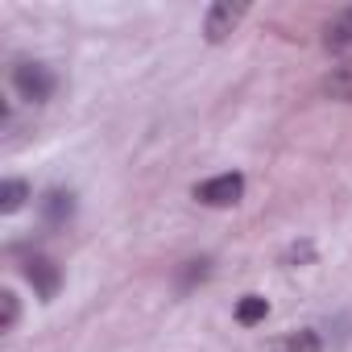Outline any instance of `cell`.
<instances>
[{"label": "cell", "mask_w": 352, "mask_h": 352, "mask_svg": "<svg viewBox=\"0 0 352 352\" xmlns=\"http://www.w3.org/2000/svg\"><path fill=\"white\" fill-rule=\"evenodd\" d=\"M208 274H212V261H208V257H195V261H187V265L179 270V290H191V286H199Z\"/></svg>", "instance_id": "obj_11"}, {"label": "cell", "mask_w": 352, "mask_h": 352, "mask_svg": "<svg viewBox=\"0 0 352 352\" xmlns=\"http://www.w3.org/2000/svg\"><path fill=\"white\" fill-rule=\"evenodd\" d=\"M323 46H327V50H348V46H352V5L327 17V25H323Z\"/></svg>", "instance_id": "obj_6"}, {"label": "cell", "mask_w": 352, "mask_h": 352, "mask_svg": "<svg viewBox=\"0 0 352 352\" xmlns=\"http://www.w3.org/2000/svg\"><path fill=\"white\" fill-rule=\"evenodd\" d=\"M25 282L34 286V294L42 298V302H50L58 290H63V270H58V261L54 257H46V253H34V257H25Z\"/></svg>", "instance_id": "obj_3"}, {"label": "cell", "mask_w": 352, "mask_h": 352, "mask_svg": "<svg viewBox=\"0 0 352 352\" xmlns=\"http://www.w3.org/2000/svg\"><path fill=\"white\" fill-rule=\"evenodd\" d=\"M270 352H323V340H319V331H311V327H298V331H290V336H282Z\"/></svg>", "instance_id": "obj_8"}, {"label": "cell", "mask_w": 352, "mask_h": 352, "mask_svg": "<svg viewBox=\"0 0 352 352\" xmlns=\"http://www.w3.org/2000/svg\"><path fill=\"white\" fill-rule=\"evenodd\" d=\"M30 195H34V191H30V183H25V179H5V183H0V212H5V216L21 212Z\"/></svg>", "instance_id": "obj_9"}, {"label": "cell", "mask_w": 352, "mask_h": 352, "mask_svg": "<svg viewBox=\"0 0 352 352\" xmlns=\"http://www.w3.org/2000/svg\"><path fill=\"white\" fill-rule=\"evenodd\" d=\"M323 91H327L331 100H340V104H352V58L327 71V79H323Z\"/></svg>", "instance_id": "obj_7"}, {"label": "cell", "mask_w": 352, "mask_h": 352, "mask_svg": "<svg viewBox=\"0 0 352 352\" xmlns=\"http://www.w3.org/2000/svg\"><path fill=\"white\" fill-rule=\"evenodd\" d=\"M265 315H270V302H265L261 294H245V298L236 302V323H245V327L261 323Z\"/></svg>", "instance_id": "obj_10"}, {"label": "cell", "mask_w": 352, "mask_h": 352, "mask_svg": "<svg viewBox=\"0 0 352 352\" xmlns=\"http://www.w3.org/2000/svg\"><path fill=\"white\" fill-rule=\"evenodd\" d=\"M38 208H42V220H46L50 228H63V224L75 216V195L63 191V187H50V191L38 199Z\"/></svg>", "instance_id": "obj_5"}, {"label": "cell", "mask_w": 352, "mask_h": 352, "mask_svg": "<svg viewBox=\"0 0 352 352\" xmlns=\"http://www.w3.org/2000/svg\"><path fill=\"white\" fill-rule=\"evenodd\" d=\"M58 87V75L46 67V63H34V58H21L13 67V91L25 100V104H46Z\"/></svg>", "instance_id": "obj_1"}, {"label": "cell", "mask_w": 352, "mask_h": 352, "mask_svg": "<svg viewBox=\"0 0 352 352\" xmlns=\"http://www.w3.org/2000/svg\"><path fill=\"white\" fill-rule=\"evenodd\" d=\"M241 195H245V179H241L236 170L232 174H216V179H208V183L195 187V199L204 208H236Z\"/></svg>", "instance_id": "obj_2"}, {"label": "cell", "mask_w": 352, "mask_h": 352, "mask_svg": "<svg viewBox=\"0 0 352 352\" xmlns=\"http://www.w3.org/2000/svg\"><path fill=\"white\" fill-rule=\"evenodd\" d=\"M0 307H5V319H0V331H13V327H17V319H21L17 294H13V290H5V294H0Z\"/></svg>", "instance_id": "obj_12"}, {"label": "cell", "mask_w": 352, "mask_h": 352, "mask_svg": "<svg viewBox=\"0 0 352 352\" xmlns=\"http://www.w3.org/2000/svg\"><path fill=\"white\" fill-rule=\"evenodd\" d=\"M241 21H245V5L220 0V5H212V9H208V17H204V38H208V42H224Z\"/></svg>", "instance_id": "obj_4"}, {"label": "cell", "mask_w": 352, "mask_h": 352, "mask_svg": "<svg viewBox=\"0 0 352 352\" xmlns=\"http://www.w3.org/2000/svg\"><path fill=\"white\" fill-rule=\"evenodd\" d=\"M311 257H315V249H311V241H302V245H290V249H286V257H282V261H286V265H290V270H294V261H298V265H302V261H311Z\"/></svg>", "instance_id": "obj_13"}]
</instances>
